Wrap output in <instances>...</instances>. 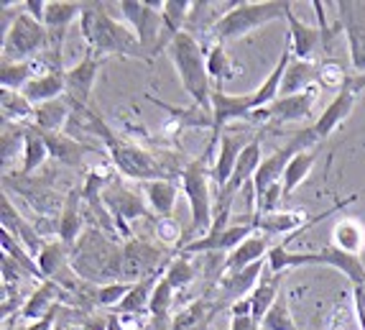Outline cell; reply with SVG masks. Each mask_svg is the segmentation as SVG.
I'll use <instances>...</instances> for the list:
<instances>
[{
    "mask_svg": "<svg viewBox=\"0 0 365 330\" xmlns=\"http://www.w3.org/2000/svg\"><path fill=\"white\" fill-rule=\"evenodd\" d=\"M133 289L130 281H115V284H108V287H100L98 289V305L103 307H118L123 300H125V294Z\"/></svg>",
    "mask_w": 365,
    "mask_h": 330,
    "instance_id": "cell-49",
    "label": "cell"
},
{
    "mask_svg": "<svg viewBox=\"0 0 365 330\" xmlns=\"http://www.w3.org/2000/svg\"><path fill=\"white\" fill-rule=\"evenodd\" d=\"M156 236L164 246H174L182 239V226L174 218H158L156 220Z\"/></svg>",
    "mask_w": 365,
    "mask_h": 330,
    "instance_id": "cell-50",
    "label": "cell"
},
{
    "mask_svg": "<svg viewBox=\"0 0 365 330\" xmlns=\"http://www.w3.org/2000/svg\"><path fill=\"white\" fill-rule=\"evenodd\" d=\"M166 279H169V284L174 287V292L177 289H184L189 287L192 281H195L197 276V269L192 266V261H189V256H184V254H179V256H174L169 261V266H166Z\"/></svg>",
    "mask_w": 365,
    "mask_h": 330,
    "instance_id": "cell-45",
    "label": "cell"
},
{
    "mask_svg": "<svg viewBox=\"0 0 365 330\" xmlns=\"http://www.w3.org/2000/svg\"><path fill=\"white\" fill-rule=\"evenodd\" d=\"M363 90H365V74H358V72L350 74L345 87L332 98V103L322 110V116L317 118V123L312 126V129L317 131V136H319V141L327 139L332 131H337L342 123L350 118V113H353V108H355V100L360 98Z\"/></svg>",
    "mask_w": 365,
    "mask_h": 330,
    "instance_id": "cell-10",
    "label": "cell"
},
{
    "mask_svg": "<svg viewBox=\"0 0 365 330\" xmlns=\"http://www.w3.org/2000/svg\"><path fill=\"white\" fill-rule=\"evenodd\" d=\"M271 249H274V246H271V239H268L266 233L250 236V239L243 241L232 254H227V259L222 261V274H235V271H243V269H248V266H253V264L263 261Z\"/></svg>",
    "mask_w": 365,
    "mask_h": 330,
    "instance_id": "cell-21",
    "label": "cell"
},
{
    "mask_svg": "<svg viewBox=\"0 0 365 330\" xmlns=\"http://www.w3.org/2000/svg\"><path fill=\"white\" fill-rule=\"evenodd\" d=\"M59 241L67 246L69 251L74 249V244L82 236V190H69L67 200H64V208H61L59 218Z\"/></svg>",
    "mask_w": 365,
    "mask_h": 330,
    "instance_id": "cell-26",
    "label": "cell"
},
{
    "mask_svg": "<svg viewBox=\"0 0 365 330\" xmlns=\"http://www.w3.org/2000/svg\"><path fill=\"white\" fill-rule=\"evenodd\" d=\"M46 156H51V154H49V146H46V139H43V134L36 129V126H29V129H26L24 166H21V174L31 177V174H34V171H36L38 166L46 161Z\"/></svg>",
    "mask_w": 365,
    "mask_h": 330,
    "instance_id": "cell-38",
    "label": "cell"
},
{
    "mask_svg": "<svg viewBox=\"0 0 365 330\" xmlns=\"http://www.w3.org/2000/svg\"><path fill=\"white\" fill-rule=\"evenodd\" d=\"M335 249L345 251V254H353V256H360L365 249V223L358 218H340L332 228V244Z\"/></svg>",
    "mask_w": 365,
    "mask_h": 330,
    "instance_id": "cell-32",
    "label": "cell"
},
{
    "mask_svg": "<svg viewBox=\"0 0 365 330\" xmlns=\"http://www.w3.org/2000/svg\"><path fill=\"white\" fill-rule=\"evenodd\" d=\"M36 67H38L36 59L34 61H13V64L3 61V69H0V85H3V90L24 92L26 85L36 77Z\"/></svg>",
    "mask_w": 365,
    "mask_h": 330,
    "instance_id": "cell-41",
    "label": "cell"
},
{
    "mask_svg": "<svg viewBox=\"0 0 365 330\" xmlns=\"http://www.w3.org/2000/svg\"><path fill=\"white\" fill-rule=\"evenodd\" d=\"M100 64H103V59L95 56L92 49H87V54L72 69L64 72V77H67V98L72 100V105H77V108H87L90 105L92 87H95V80H98Z\"/></svg>",
    "mask_w": 365,
    "mask_h": 330,
    "instance_id": "cell-18",
    "label": "cell"
},
{
    "mask_svg": "<svg viewBox=\"0 0 365 330\" xmlns=\"http://www.w3.org/2000/svg\"><path fill=\"white\" fill-rule=\"evenodd\" d=\"M54 330H69L67 328V323H64V320H59V323H56V328Z\"/></svg>",
    "mask_w": 365,
    "mask_h": 330,
    "instance_id": "cell-57",
    "label": "cell"
},
{
    "mask_svg": "<svg viewBox=\"0 0 365 330\" xmlns=\"http://www.w3.org/2000/svg\"><path fill=\"white\" fill-rule=\"evenodd\" d=\"M38 269L43 279L59 284L64 292H74L79 284V276L74 274L72 261H69V249L61 241H46L43 251L38 254Z\"/></svg>",
    "mask_w": 365,
    "mask_h": 330,
    "instance_id": "cell-16",
    "label": "cell"
},
{
    "mask_svg": "<svg viewBox=\"0 0 365 330\" xmlns=\"http://www.w3.org/2000/svg\"><path fill=\"white\" fill-rule=\"evenodd\" d=\"M0 246H3V254H8V256L13 259L16 264H21L26 269V274H31V276H36V279H41L43 281V274H41V269H38V261H36V256L31 254L29 249H26L24 244H21L13 233H8L6 228H3V233H0Z\"/></svg>",
    "mask_w": 365,
    "mask_h": 330,
    "instance_id": "cell-42",
    "label": "cell"
},
{
    "mask_svg": "<svg viewBox=\"0 0 365 330\" xmlns=\"http://www.w3.org/2000/svg\"><path fill=\"white\" fill-rule=\"evenodd\" d=\"M337 13L350 46L353 69L358 74H365V0H342L337 3Z\"/></svg>",
    "mask_w": 365,
    "mask_h": 330,
    "instance_id": "cell-13",
    "label": "cell"
},
{
    "mask_svg": "<svg viewBox=\"0 0 365 330\" xmlns=\"http://www.w3.org/2000/svg\"><path fill=\"white\" fill-rule=\"evenodd\" d=\"M207 72H210V80H215L217 85L232 80L237 74L235 64H232L230 54H227V49L222 44H215V46L207 49Z\"/></svg>",
    "mask_w": 365,
    "mask_h": 330,
    "instance_id": "cell-43",
    "label": "cell"
},
{
    "mask_svg": "<svg viewBox=\"0 0 365 330\" xmlns=\"http://www.w3.org/2000/svg\"><path fill=\"white\" fill-rule=\"evenodd\" d=\"M287 26H289V44H292V51L297 59H304L312 61V54L317 51L319 44H324V34L319 26H309L304 21L297 19V13H294V3L289 6L287 11Z\"/></svg>",
    "mask_w": 365,
    "mask_h": 330,
    "instance_id": "cell-20",
    "label": "cell"
},
{
    "mask_svg": "<svg viewBox=\"0 0 365 330\" xmlns=\"http://www.w3.org/2000/svg\"><path fill=\"white\" fill-rule=\"evenodd\" d=\"M24 144H26V129L19 126H11V123H3V164H8L13 154L21 151L24 154Z\"/></svg>",
    "mask_w": 365,
    "mask_h": 330,
    "instance_id": "cell-48",
    "label": "cell"
},
{
    "mask_svg": "<svg viewBox=\"0 0 365 330\" xmlns=\"http://www.w3.org/2000/svg\"><path fill=\"white\" fill-rule=\"evenodd\" d=\"M317 100V87L312 90L299 92V95H287V98H279L268 108L256 110L250 121L258 123H292V121H304L312 116V105Z\"/></svg>",
    "mask_w": 365,
    "mask_h": 330,
    "instance_id": "cell-17",
    "label": "cell"
},
{
    "mask_svg": "<svg viewBox=\"0 0 365 330\" xmlns=\"http://www.w3.org/2000/svg\"><path fill=\"white\" fill-rule=\"evenodd\" d=\"M253 92L248 95H230L222 90V85H217L212 90V116H210V126L215 131V139H220V131L225 129L232 121H250L253 116Z\"/></svg>",
    "mask_w": 365,
    "mask_h": 330,
    "instance_id": "cell-15",
    "label": "cell"
},
{
    "mask_svg": "<svg viewBox=\"0 0 365 330\" xmlns=\"http://www.w3.org/2000/svg\"><path fill=\"white\" fill-rule=\"evenodd\" d=\"M115 8L120 11L123 21L135 31L140 46L148 49V59L156 56L158 39H161V13L148 8L146 0H140V3H135V0H120Z\"/></svg>",
    "mask_w": 365,
    "mask_h": 330,
    "instance_id": "cell-12",
    "label": "cell"
},
{
    "mask_svg": "<svg viewBox=\"0 0 365 330\" xmlns=\"http://www.w3.org/2000/svg\"><path fill=\"white\" fill-rule=\"evenodd\" d=\"M143 195H146L148 205L158 218H171L174 205H177L179 187L171 179H156V182L143 184Z\"/></svg>",
    "mask_w": 365,
    "mask_h": 330,
    "instance_id": "cell-37",
    "label": "cell"
},
{
    "mask_svg": "<svg viewBox=\"0 0 365 330\" xmlns=\"http://www.w3.org/2000/svg\"><path fill=\"white\" fill-rule=\"evenodd\" d=\"M64 72H67V69H64ZM64 72L36 74V77H34L24 90V95L29 98V103L36 108V105L64 98V95H67V77H64Z\"/></svg>",
    "mask_w": 365,
    "mask_h": 330,
    "instance_id": "cell-25",
    "label": "cell"
},
{
    "mask_svg": "<svg viewBox=\"0 0 365 330\" xmlns=\"http://www.w3.org/2000/svg\"><path fill=\"white\" fill-rule=\"evenodd\" d=\"M3 274H6V284H11V281H19L21 274H26V269L21 264L13 261L8 254H3Z\"/></svg>",
    "mask_w": 365,
    "mask_h": 330,
    "instance_id": "cell-52",
    "label": "cell"
},
{
    "mask_svg": "<svg viewBox=\"0 0 365 330\" xmlns=\"http://www.w3.org/2000/svg\"><path fill=\"white\" fill-rule=\"evenodd\" d=\"M43 139H46V146H49L51 156L67 166H82L85 154L90 151L87 146L77 144L72 139V134H64V131H59V134H43Z\"/></svg>",
    "mask_w": 365,
    "mask_h": 330,
    "instance_id": "cell-36",
    "label": "cell"
},
{
    "mask_svg": "<svg viewBox=\"0 0 365 330\" xmlns=\"http://www.w3.org/2000/svg\"><path fill=\"white\" fill-rule=\"evenodd\" d=\"M59 294H64V289H61L59 284L43 279L41 287L31 294L29 300H26V305L21 307V315H24L26 320H31V323H34V320L46 318V315L59 305Z\"/></svg>",
    "mask_w": 365,
    "mask_h": 330,
    "instance_id": "cell-35",
    "label": "cell"
},
{
    "mask_svg": "<svg viewBox=\"0 0 365 330\" xmlns=\"http://www.w3.org/2000/svg\"><path fill=\"white\" fill-rule=\"evenodd\" d=\"M261 330H299L289 310L287 294L281 292V297L274 302V307L266 312V318L261 320Z\"/></svg>",
    "mask_w": 365,
    "mask_h": 330,
    "instance_id": "cell-44",
    "label": "cell"
},
{
    "mask_svg": "<svg viewBox=\"0 0 365 330\" xmlns=\"http://www.w3.org/2000/svg\"><path fill=\"white\" fill-rule=\"evenodd\" d=\"M243 149H245L243 136H235V134L220 136V154H217V159H215V164L210 166V177H212V182L217 184L220 190L230 182L232 171H235V164H237V159H240Z\"/></svg>",
    "mask_w": 365,
    "mask_h": 330,
    "instance_id": "cell-22",
    "label": "cell"
},
{
    "mask_svg": "<svg viewBox=\"0 0 365 330\" xmlns=\"http://www.w3.org/2000/svg\"><path fill=\"white\" fill-rule=\"evenodd\" d=\"M171 305H174V287L166 276H161L151 297V318H169Z\"/></svg>",
    "mask_w": 365,
    "mask_h": 330,
    "instance_id": "cell-46",
    "label": "cell"
},
{
    "mask_svg": "<svg viewBox=\"0 0 365 330\" xmlns=\"http://www.w3.org/2000/svg\"><path fill=\"white\" fill-rule=\"evenodd\" d=\"M0 110H3V123H24L34 121V105L29 103L24 92L19 90H3L0 92Z\"/></svg>",
    "mask_w": 365,
    "mask_h": 330,
    "instance_id": "cell-40",
    "label": "cell"
},
{
    "mask_svg": "<svg viewBox=\"0 0 365 330\" xmlns=\"http://www.w3.org/2000/svg\"><path fill=\"white\" fill-rule=\"evenodd\" d=\"M319 85V64L317 61H304V59H292L287 69V77H284V85H281L279 98H287V95H299V92L312 90V87Z\"/></svg>",
    "mask_w": 365,
    "mask_h": 330,
    "instance_id": "cell-31",
    "label": "cell"
},
{
    "mask_svg": "<svg viewBox=\"0 0 365 330\" xmlns=\"http://www.w3.org/2000/svg\"><path fill=\"white\" fill-rule=\"evenodd\" d=\"M59 312H61V305H56L54 310L46 315V318L34 320V323H31L29 328H24V330H54L56 323H59Z\"/></svg>",
    "mask_w": 365,
    "mask_h": 330,
    "instance_id": "cell-51",
    "label": "cell"
},
{
    "mask_svg": "<svg viewBox=\"0 0 365 330\" xmlns=\"http://www.w3.org/2000/svg\"><path fill=\"white\" fill-rule=\"evenodd\" d=\"M171 261L161 246H153L146 239H128L123 244V281H143L148 276L166 271Z\"/></svg>",
    "mask_w": 365,
    "mask_h": 330,
    "instance_id": "cell-9",
    "label": "cell"
},
{
    "mask_svg": "<svg viewBox=\"0 0 365 330\" xmlns=\"http://www.w3.org/2000/svg\"><path fill=\"white\" fill-rule=\"evenodd\" d=\"M261 136H253V139L245 144L243 154H240V159H237L235 164V171H232L230 182L220 190V202H227V205H232V200H235V195L240 192V187H245L248 182H253V177H256L258 166H261Z\"/></svg>",
    "mask_w": 365,
    "mask_h": 330,
    "instance_id": "cell-19",
    "label": "cell"
},
{
    "mask_svg": "<svg viewBox=\"0 0 365 330\" xmlns=\"http://www.w3.org/2000/svg\"><path fill=\"white\" fill-rule=\"evenodd\" d=\"M292 59H294V51H292V44H289V39H287L284 51H281L279 61H276V67L271 69L266 82H263L258 90H253V105H256V110L268 108L274 100H279L281 85H284V77H287V69H289V64H292ZM256 110H253V113H256Z\"/></svg>",
    "mask_w": 365,
    "mask_h": 330,
    "instance_id": "cell-24",
    "label": "cell"
},
{
    "mask_svg": "<svg viewBox=\"0 0 365 330\" xmlns=\"http://www.w3.org/2000/svg\"><path fill=\"white\" fill-rule=\"evenodd\" d=\"M230 330H261V323L253 315H230Z\"/></svg>",
    "mask_w": 365,
    "mask_h": 330,
    "instance_id": "cell-53",
    "label": "cell"
},
{
    "mask_svg": "<svg viewBox=\"0 0 365 330\" xmlns=\"http://www.w3.org/2000/svg\"><path fill=\"white\" fill-rule=\"evenodd\" d=\"M253 233H258V228H256L253 215H250L243 223L227 226L225 231H215L212 228L207 236L187 241V244L179 249V254H184V256H192V254H210V251H215V254H232V251L243 244V241H248Z\"/></svg>",
    "mask_w": 365,
    "mask_h": 330,
    "instance_id": "cell-11",
    "label": "cell"
},
{
    "mask_svg": "<svg viewBox=\"0 0 365 330\" xmlns=\"http://www.w3.org/2000/svg\"><path fill=\"white\" fill-rule=\"evenodd\" d=\"M317 141H319L317 131L314 129H304V131H299V134H294L281 149H276L268 159H263L261 166H258V171H256V177H253V195H256V200L268 190V187H271V184L281 182V177H284V171H287L289 161H292L299 151H307V149H312Z\"/></svg>",
    "mask_w": 365,
    "mask_h": 330,
    "instance_id": "cell-8",
    "label": "cell"
},
{
    "mask_svg": "<svg viewBox=\"0 0 365 330\" xmlns=\"http://www.w3.org/2000/svg\"><path fill=\"white\" fill-rule=\"evenodd\" d=\"M192 11H195V3H189V0H166L164 13H161V39H158L156 54L161 49H169V44L182 34L184 21Z\"/></svg>",
    "mask_w": 365,
    "mask_h": 330,
    "instance_id": "cell-27",
    "label": "cell"
},
{
    "mask_svg": "<svg viewBox=\"0 0 365 330\" xmlns=\"http://www.w3.org/2000/svg\"><path fill=\"white\" fill-rule=\"evenodd\" d=\"M317 161V151L314 149H307V151H299L292 161H289L287 171H284V177H281V187H284V197H292L294 190H297L299 184L304 182L309 177L312 166Z\"/></svg>",
    "mask_w": 365,
    "mask_h": 330,
    "instance_id": "cell-39",
    "label": "cell"
},
{
    "mask_svg": "<svg viewBox=\"0 0 365 330\" xmlns=\"http://www.w3.org/2000/svg\"><path fill=\"white\" fill-rule=\"evenodd\" d=\"M169 54L174 67H177L179 82L192 98V103L212 116V87H210V72H207V51L202 49L189 31H182L174 41L169 44Z\"/></svg>",
    "mask_w": 365,
    "mask_h": 330,
    "instance_id": "cell-3",
    "label": "cell"
},
{
    "mask_svg": "<svg viewBox=\"0 0 365 330\" xmlns=\"http://www.w3.org/2000/svg\"><path fill=\"white\" fill-rule=\"evenodd\" d=\"M95 134H100V139L108 144L110 159L118 169L125 174L128 179H138V182H156V179H169L171 171H166V166L153 156L146 149L128 144V141L118 139L113 131L95 116Z\"/></svg>",
    "mask_w": 365,
    "mask_h": 330,
    "instance_id": "cell-4",
    "label": "cell"
},
{
    "mask_svg": "<svg viewBox=\"0 0 365 330\" xmlns=\"http://www.w3.org/2000/svg\"><path fill=\"white\" fill-rule=\"evenodd\" d=\"M217 307H222L217 300L202 297V300L192 302L189 307H184L182 312L174 315L171 330H207L215 318V312H217Z\"/></svg>",
    "mask_w": 365,
    "mask_h": 330,
    "instance_id": "cell-29",
    "label": "cell"
},
{
    "mask_svg": "<svg viewBox=\"0 0 365 330\" xmlns=\"http://www.w3.org/2000/svg\"><path fill=\"white\" fill-rule=\"evenodd\" d=\"M79 29L87 41V49H92L98 56L118 54L133 56V59H148L143 54L135 31L125 21H118L105 3H85V13L79 19Z\"/></svg>",
    "mask_w": 365,
    "mask_h": 330,
    "instance_id": "cell-2",
    "label": "cell"
},
{
    "mask_svg": "<svg viewBox=\"0 0 365 330\" xmlns=\"http://www.w3.org/2000/svg\"><path fill=\"white\" fill-rule=\"evenodd\" d=\"M103 202H105V210L110 213V218L115 220L120 233L125 239H130V231H128V220L135 218H146L148 210H146V202L140 200L138 192L128 190L125 184H108L103 190Z\"/></svg>",
    "mask_w": 365,
    "mask_h": 330,
    "instance_id": "cell-14",
    "label": "cell"
},
{
    "mask_svg": "<svg viewBox=\"0 0 365 330\" xmlns=\"http://www.w3.org/2000/svg\"><path fill=\"white\" fill-rule=\"evenodd\" d=\"M69 261L82 281L100 287L123 281V246L110 239L103 228H85L69 251Z\"/></svg>",
    "mask_w": 365,
    "mask_h": 330,
    "instance_id": "cell-1",
    "label": "cell"
},
{
    "mask_svg": "<svg viewBox=\"0 0 365 330\" xmlns=\"http://www.w3.org/2000/svg\"><path fill=\"white\" fill-rule=\"evenodd\" d=\"M69 108H72V100L69 98L36 105V110H34V126L41 134H59V131H64V126L69 121V113H72Z\"/></svg>",
    "mask_w": 365,
    "mask_h": 330,
    "instance_id": "cell-34",
    "label": "cell"
},
{
    "mask_svg": "<svg viewBox=\"0 0 365 330\" xmlns=\"http://www.w3.org/2000/svg\"><path fill=\"white\" fill-rule=\"evenodd\" d=\"M289 0H263V3H235L230 11L220 16V21L212 26V36L217 44L232 41V39L248 36L250 31L261 29L276 19H287Z\"/></svg>",
    "mask_w": 365,
    "mask_h": 330,
    "instance_id": "cell-5",
    "label": "cell"
},
{
    "mask_svg": "<svg viewBox=\"0 0 365 330\" xmlns=\"http://www.w3.org/2000/svg\"><path fill=\"white\" fill-rule=\"evenodd\" d=\"M74 330H108V315H90Z\"/></svg>",
    "mask_w": 365,
    "mask_h": 330,
    "instance_id": "cell-55",
    "label": "cell"
},
{
    "mask_svg": "<svg viewBox=\"0 0 365 330\" xmlns=\"http://www.w3.org/2000/svg\"><path fill=\"white\" fill-rule=\"evenodd\" d=\"M3 228H6L8 233H13V236H16V239H19L21 244H24L26 249L38 259V254L43 251L46 241H41V236H38V231H36L34 223H29V220L21 218V213L13 208V202L8 200V195H3Z\"/></svg>",
    "mask_w": 365,
    "mask_h": 330,
    "instance_id": "cell-23",
    "label": "cell"
},
{
    "mask_svg": "<svg viewBox=\"0 0 365 330\" xmlns=\"http://www.w3.org/2000/svg\"><path fill=\"white\" fill-rule=\"evenodd\" d=\"M347 77L350 74L342 69V64H337V61H322L319 64V87H324V90H335L340 92L342 87H345Z\"/></svg>",
    "mask_w": 365,
    "mask_h": 330,
    "instance_id": "cell-47",
    "label": "cell"
},
{
    "mask_svg": "<svg viewBox=\"0 0 365 330\" xmlns=\"http://www.w3.org/2000/svg\"><path fill=\"white\" fill-rule=\"evenodd\" d=\"M166 271H158V274L148 276L143 281H135L133 289L125 294V300L115 307V315L125 318V315H143V312H151V297H153V289H156L158 279L164 276Z\"/></svg>",
    "mask_w": 365,
    "mask_h": 330,
    "instance_id": "cell-33",
    "label": "cell"
},
{
    "mask_svg": "<svg viewBox=\"0 0 365 330\" xmlns=\"http://www.w3.org/2000/svg\"><path fill=\"white\" fill-rule=\"evenodd\" d=\"M355 297V315H358L360 330H365V287H353Z\"/></svg>",
    "mask_w": 365,
    "mask_h": 330,
    "instance_id": "cell-54",
    "label": "cell"
},
{
    "mask_svg": "<svg viewBox=\"0 0 365 330\" xmlns=\"http://www.w3.org/2000/svg\"><path fill=\"white\" fill-rule=\"evenodd\" d=\"M108 330H125V325H123L120 315L110 312V315H108Z\"/></svg>",
    "mask_w": 365,
    "mask_h": 330,
    "instance_id": "cell-56",
    "label": "cell"
},
{
    "mask_svg": "<svg viewBox=\"0 0 365 330\" xmlns=\"http://www.w3.org/2000/svg\"><path fill=\"white\" fill-rule=\"evenodd\" d=\"M289 271H279V274H274V271H263L261 281L256 284V289L250 292V302H253V318L261 323L263 318H266V312L274 307V302L281 297V284H284V279H287Z\"/></svg>",
    "mask_w": 365,
    "mask_h": 330,
    "instance_id": "cell-28",
    "label": "cell"
},
{
    "mask_svg": "<svg viewBox=\"0 0 365 330\" xmlns=\"http://www.w3.org/2000/svg\"><path fill=\"white\" fill-rule=\"evenodd\" d=\"M49 49V31L21 8L3 34V61H34Z\"/></svg>",
    "mask_w": 365,
    "mask_h": 330,
    "instance_id": "cell-7",
    "label": "cell"
},
{
    "mask_svg": "<svg viewBox=\"0 0 365 330\" xmlns=\"http://www.w3.org/2000/svg\"><path fill=\"white\" fill-rule=\"evenodd\" d=\"M85 13V3H74V0H49L46 3V13H43V26L49 31V36L59 34L64 39L67 29L72 26L74 19H82Z\"/></svg>",
    "mask_w": 365,
    "mask_h": 330,
    "instance_id": "cell-30",
    "label": "cell"
},
{
    "mask_svg": "<svg viewBox=\"0 0 365 330\" xmlns=\"http://www.w3.org/2000/svg\"><path fill=\"white\" fill-rule=\"evenodd\" d=\"M210 169L202 159L189 161L182 169V190L189 202V213H192V223H189V236H207L210 228L215 223L212 215V195H210Z\"/></svg>",
    "mask_w": 365,
    "mask_h": 330,
    "instance_id": "cell-6",
    "label": "cell"
}]
</instances>
